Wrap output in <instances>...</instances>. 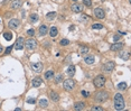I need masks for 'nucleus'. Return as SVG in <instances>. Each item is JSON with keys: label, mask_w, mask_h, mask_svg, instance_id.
Listing matches in <instances>:
<instances>
[{"label": "nucleus", "mask_w": 131, "mask_h": 111, "mask_svg": "<svg viewBox=\"0 0 131 111\" xmlns=\"http://www.w3.org/2000/svg\"><path fill=\"white\" fill-rule=\"evenodd\" d=\"M32 70L36 73H41L43 71V63L42 62H36L32 64Z\"/></svg>", "instance_id": "nucleus-12"}, {"label": "nucleus", "mask_w": 131, "mask_h": 111, "mask_svg": "<svg viewBox=\"0 0 131 111\" xmlns=\"http://www.w3.org/2000/svg\"><path fill=\"white\" fill-rule=\"evenodd\" d=\"M88 47L87 46H80V50H79V52H80V54L81 55H85V54H87L88 53Z\"/></svg>", "instance_id": "nucleus-21"}, {"label": "nucleus", "mask_w": 131, "mask_h": 111, "mask_svg": "<svg viewBox=\"0 0 131 111\" xmlns=\"http://www.w3.org/2000/svg\"><path fill=\"white\" fill-rule=\"evenodd\" d=\"M25 47L27 48L28 51L35 50V48L37 47V42H36V39L29 38V39H27V41H25Z\"/></svg>", "instance_id": "nucleus-5"}, {"label": "nucleus", "mask_w": 131, "mask_h": 111, "mask_svg": "<svg viewBox=\"0 0 131 111\" xmlns=\"http://www.w3.org/2000/svg\"><path fill=\"white\" fill-rule=\"evenodd\" d=\"M119 57L121 59H123V61H128L129 57H130V54H129L128 52H123V53H120L119 54Z\"/></svg>", "instance_id": "nucleus-23"}, {"label": "nucleus", "mask_w": 131, "mask_h": 111, "mask_svg": "<svg viewBox=\"0 0 131 111\" xmlns=\"http://www.w3.org/2000/svg\"><path fill=\"white\" fill-rule=\"evenodd\" d=\"M24 46H25V39H24V37H18L16 41V43H15L14 47L16 51H20L24 48Z\"/></svg>", "instance_id": "nucleus-9"}, {"label": "nucleus", "mask_w": 131, "mask_h": 111, "mask_svg": "<svg viewBox=\"0 0 131 111\" xmlns=\"http://www.w3.org/2000/svg\"><path fill=\"white\" fill-rule=\"evenodd\" d=\"M118 89H119V90H126L127 89V83L126 82H121V83H119L118 84Z\"/></svg>", "instance_id": "nucleus-29"}, {"label": "nucleus", "mask_w": 131, "mask_h": 111, "mask_svg": "<svg viewBox=\"0 0 131 111\" xmlns=\"http://www.w3.org/2000/svg\"><path fill=\"white\" fill-rule=\"evenodd\" d=\"M48 33H49V36L54 38V37H56L57 35H58V29H57L55 26H52V27H50V29L48 30Z\"/></svg>", "instance_id": "nucleus-15"}, {"label": "nucleus", "mask_w": 131, "mask_h": 111, "mask_svg": "<svg viewBox=\"0 0 131 111\" xmlns=\"http://www.w3.org/2000/svg\"><path fill=\"white\" fill-rule=\"evenodd\" d=\"M27 35H29L30 37L34 36V35H35V30H34V29H28V30H27Z\"/></svg>", "instance_id": "nucleus-35"}, {"label": "nucleus", "mask_w": 131, "mask_h": 111, "mask_svg": "<svg viewBox=\"0 0 131 111\" xmlns=\"http://www.w3.org/2000/svg\"><path fill=\"white\" fill-rule=\"evenodd\" d=\"M93 14H94V16L96 17V18H99V19L105 18V12H104L103 8H101V7H96V8H95L94 11H93Z\"/></svg>", "instance_id": "nucleus-8"}, {"label": "nucleus", "mask_w": 131, "mask_h": 111, "mask_svg": "<svg viewBox=\"0 0 131 111\" xmlns=\"http://www.w3.org/2000/svg\"><path fill=\"white\" fill-rule=\"evenodd\" d=\"M62 81H63V75H62V74H57L56 76H55V83L59 84Z\"/></svg>", "instance_id": "nucleus-28"}, {"label": "nucleus", "mask_w": 131, "mask_h": 111, "mask_svg": "<svg viewBox=\"0 0 131 111\" xmlns=\"http://www.w3.org/2000/svg\"><path fill=\"white\" fill-rule=\"evenodd\" d=\"M57 14L55 11H52V12H48L47 15H46V19H47L48 21H53L55 18H56Z\"/></svg>", "instance_id": "nucleus-20"}, {"label": "nucleus", "mask_w": 131, "mask_h": 111, "mask_svg": "<svg viewBox=\"0 0 131 111\" xmlns=\"http://www.w3.org/2000/svg\"><path fill=\"white\" fill-rule=\"evenodd\" d=\"M26 102L29 103V104H35V103H36V99H35V98H28Z\"/></svg>", "instance_id": "nucleus-33"}, {"label": "nucleus", "mask_w": 131, "mask_h": 111, "mask_svg": "<svg viewBox=\"0 0 131 111\" xmlns=\"http://www.w3.org/2000/svg\"><path fill=\"white\" fill-rule=\"evenodd\" d=\"M3 37H5L6 41H11V38H12V34H11L10 32H6V33H3Z\"/></svg>", "instance_id": "nucleus-27"}, {"label": "nucleus", "mask_w": 131, "mask_h": 111, "mask_svg": "<svg viewBox=\"0 0 131 111\" xmlns=\"http://www.w3.org/2000/svg\"><path fill=\"white\" fill-rule=\"evenodd\" d=\"M63 86H64V89H65L66 91H72L73 89H74V86H75V82H74V80L73 79H67V80H65L64 81V83H63Z\"/></svg>", "instance_id": "nucleus-6"}, {"label": "nucleus", "mask_w": 131, "mask_h": 111, "mask_svg": "<svg viewBox=\"0 0 131 111\" xmlns=\"http://www.w3.org/2000/svg\"><path fill=\"white\" fill-rule=\"evenodd\" d=\"M0 53H2V46L0 45Z\"/></svg>", "instance_id": "nucleus-40"}, {"label": "nucleus", "mask_w": 131, "mask_h": 111, "mask_svg": "<svg viewBox=\"0 0 131 111\" xmlns=\"http://www.w3.org/2000/svg\"><path fill=\"white\" fill-rule=\"evenodd\" d=\"M123 47H124V44L122 43V42H115L114 44L111 45L110 50L112 51V52H119V51H121Z\"/></svg>", "instance_id": "nucleus-11"}, {"label": "nucleus", "mask_w": 131, "mask_h": 111, "mask_svg": "<svg viewBox=\"0 0 131 111\" xmlns=\"http://www.w3.org/2000/svg\"><path fill=\"white\" fill-rule=\"evenodd\" d=\"M53 77H54V71L53 70H49V71H47V72L45 73V79L46 80L49 81V80H52Z\"/></svg>", "instance_id": "nucleus-22"}, {"label": "nucleus", "mask_w": 131, "mask_h": 111, "mask_svg": "<svg viewBox=\"0 0 131 111\" xmlns=\"http://www.w3.org/2000/svg\"><path fill=\"white\" fill-rule=\"evenodd\" d=\"M83 5H81V3L79 2H74L72 6H71V10H72L74 14H81L82 11H83Z\"/></svg>", "instance_id": "nucleus-7"}, {"label": "nucleus", "mask_w": 131, "mask_h": 111, "mask_svg": "<svg viewBox=\"0 0 131 111\" xmlns=\"http://www.w3.org/2000/svg\"><path fill=\"white\" fill-rule=\"evenodd\" d=\"M113 39H114V42H118L120 39V36H119V35H115V36L113 37Z\"/></svg>", "instance_id": "nucleus-39"}, {"label": "nucleus", "mask_w": 131, "mask_h": 111, "mask_svg": "<svg viewBox=\"0 0 131 111\" xmlns=\"http://www.w3.org/2000/svg\"><path fill=\"white\" fill-rule=\"evenodd\" d=\"M105 81H106L105 76L102 75V74H100V75H97L94 80H93V84H94L95 88L101 89V88H103V86L105 85Z\"/></svg>", "instance_id": "nucleus-3"}, {"label": "nucleus", "mask_w": 131, "mask_h": 111, "mask_svg": "<svg viewBox=\"0 0 131 111\" xmlns=\"http://www.w3.org/2000/svg\"><path fill=\"white\" fill-rule=\"evenodd\" d=\"M19 26H20V20H19V19H16V18L10 19L9 23H8V27H9L10 29H17Z\"/></svg>", "instance_id": "nucleus-10"}, {"label": "nucleus", "mask_w": 131, "mask_h": 111, "mask_svg": "<svg viewBox=\"0 0 131 111\" xmlns=\"http://www.w3.org/2000/svg\"><path fill=\"white\" fill-rule=\"evenodd\" d=\"M82 95H83V97H86V98H87L88 95H90V93L86 92V91H82Z\"/></svg>", "instance_id": "nucleus-36"}, {"label": "nucleus", "mask_w": 131, "mask_h": 111, "mask_svg": "<svg viewBox=\"0 0 131 111\" xmlns=\"http://www.w3.org/2000/svg\"><path fill=\"white\" fill-rule=\"evenodd\" d=\"M21 5H23L21 0H12L11 3H10V8H11L12 10H17L21 7Z\"/></svg>", "instance_id": "nucleus-13"}, {"label": "nucleus", "mask_w": 131, "mask_h": 111, "mask_svg": "<svg viewBox=\"0 0 131 111\" xmlns=\"http://www.w3.org/2000/svg\"><path fill=\"white\" fill-rule=\"evenodd\" d=\"M83 6H85V7H91V6H92V0H83Z\"/></svg>", "instance_id": "nucleus-32"}, {"label": "nucleus", "mask_w": 131, "mask_h": 111, "mask_svg": "<svg viewBox=\"0 0 131 111\" xmlns=\"http://www.w3.org/2000/svg\"><path fill=\"white\" fill-rule=\"evenodd\" d=\"M95 61L94 56H92V55H87V56L84 57V62H85V64H87V65H91V64H93Z\"/></svg>", "instance_id": "nucleus-16"}, {"label": "nucleus", "mask_w": 131, "mask_h": 111, "mask_svg": "<svg viewBox=\"0 0 131 111\" xmlns=\"http://www.w3.org/2000/svg\"><path fill=\"white\" fill-rule=\"evenodd\" d=\"M91 110H92V111H103V108L95 106V107H92V108H91Z\"/></svg>", "instance_id": "nucleus-34"}, {"label": "nucleus", "mask_w": 131, "mask_h": 111, "mask_svg": "<svg viewBox=\"0 0 131 111\" xmlns=\"http://www.w3.org/2000/svg\"><path fill=\"white\" fill-rule=\"evenodd\" d=\"M49 97H50V99H52V101H54V102H58V100H59V95H58V93H57V92H55V91H50Z\"/></svg>", "instance_id": "nucleus-18"}, {"label": "nucleus", "mask_w": 131, "mask_h": 111, "mask_svg": "<svg viewBox=\"0 0 131 111\" xmlns=\"http://www.w3.org/2000/svg\"><path fill=\"white\" fill-rule=\"evenodd\" d=\"M66 72H67V74L70 75L71 77H72L73 75L75 74V67H74L73 65H70V66L67 67V71H66Z\"/></svg>", "instance_id": "nucleus-25"}, {"label": "nucleus", "mask_w": 131, "mask_h": 111, "mask_svg": "<svg viewBox=\"0 0 131 111\" xmlns=\"http://www.w3.org/2000/svg\"><path fill=\"white\" fill-rule=\"evenodd\" d=\"M32 84H33L34 88H38V86L42 85V79H41V77H38V76L35 77V79H33Z\"/></svg>", "instance_id": "nucleus-17"}, {"label": "nucleus", "mask_w": 131, "mask_h": 111, "mask_svg": "<svg viewBox=\"0 0 131 111\" xmlns=\"http://www.w3.org/2000/svg\"><path fill=\"white\" fill-rule=\"evenodd\" d=\"M87 17L88 16H86V15H82V20H84V21H85V20H87Z\"/></svg>", "instance_id": "nucleus-38"}, {"label": "nucleus", "mask_w": 131, "mask_h": 111, "mask_svg": "<svg viewBox=\"0 0 131 111\" xmlns=\"http://www.w3.org/2000/svg\"><path fill=\"white\" fill-rule=\"evenodd\" d=\"M85 108V103L84 102H76V103L74 104V110H79V111H81V110H83V109Z\"/></svg>", "instance_id": "nucleus-19"}, {"label": "nucleus", "mask_w": 131, "mask_h": 111, "mask_svg": "<svg viewBox=\"0 0 131 111\" xmlns=\"http://www.w3.org/2000/svg\"><path fill=\"white\" fill-rule=\"evenodd\" d=\"M109 99V93L105 91H99L94 94V100L97 103H103Z\"/></svg>", "instance_id": "nucleus-2"}, {"label": "nucleus", "mask_w": 131, "mask_h": 111, "mask_svg": "<svg viewBox=\"0 0 131 111\" xmlns=\"http://www.w3.org/2000/svg\"><path fill=\"white\" fill-rule=\"evenodd\" d=\"M72 1H74V2H77V1H79V0H72Z\"/></svg>", "instance_id": "nucleus-41"}, {"label": "nucleus", "mask_w": 131, "mask_h": 111, "mask_svg": "<svg viewBox=\"0 0 131 111\" xmlns=\"http://www.w3.org/2000/svg\"><path fill=\"white\" fill-rule=\"evenodd\" d=\"M11 50H12V46H9V47L6 50V54H9V53L11 52Z\"/></svg>", "instance_id": "nucleus-37"}, {"label": "nucleus", "mask_w": 131, "mask_h": 111, "mask_svg": "<svg viewBox=\"0 0 131 111\" xmlns=\"http://www.w3.org/2000/svg\"><path fill=\"white\" fill-rule=\"evenodd\" d=\"M92 28L93 29H102V28H103V25H102V24H93Z\"/></svg>", "instance_id": "nucleus-31"}, {"label": "nucleus", "mask_w": 131, "mask_h": 111, "mask_svg": "<svg viewBox=\"0 0 131 111\" xmlns=\"http://www.w3.org/2000/svg\"><path fill=\"white\" fill-rule=\"evenodd\" d=\"M59 44H61L62 46H67L68 44H70V41H68V39H66V38H63V39H61V41H59Z\"/></svg>", "instance_id": "nucleus-30"}, {"label": "nucleus", "mask_w": 131, "mask_h": 111, "mask_svg": "<svg viewBox=\"0 0 131 111\" xmlns=\"http://www.w3.org/2000/svg\"><path fill=\"white\" fill-rule=\"evenodd\" d=\"M29 21L32 24L37 23V21H38V15H37V14H32L29 16Z\"/></svg>", "instance_id": "nucleus-24"}, {"label": "nucleus", "mask_w": 131, "mask_h": 111, "mask_svg": "<svg viewBox=\"0 0 131 111\" xmlns=\"http://www.w3.org/2000/svg\"><path fill=\"white\" fill-rule=\"evenodd\" d=\"M114 66H115V64H114V62H112V61H109V62H105V63L102 65V72H104V73H111L113 70H114Z\"/></svg>", "instance_id": "nucleus-4"}, {"label": "nucleus", "mask_w": 131, "mask_h": 111, "mask_svg": "<svg viewBox=\"0 0 131 111\" xmlns=\"http://www.w3.org/2000/svg\"><path fill=\"white\" fill-rule=\"evenodd\" d=\"M39 107H41V108H43V109L47 108V107H48L47 100H45V99H41V100H39Z\"/></svg>", "instance_id": "nucleus-26"}, {"label": "nucleus", "mask_w": 131, "mask_h": 111, "mask_svg": "<svg viewBox=\"0 0 131 111\" xmlns=\"http://www.w3.org/2000/svg\"><path fill=\"white\" fill-rule=\"evenodd\" d=\"M124 108H126V103H124L123 97L121 93H117L114 95V109L118 111H121L124 110Z\"/></svg>", "instance_id": "nucleus-1"}, {"label": "nucleus", "mask_w": 131, "mask_h": 111, "mask_svg": "<svg viewBox=\"0 0 131 111\" xmlns=\"http://www.w3.org/2000/svg\"><path fill=\"white\" fill-rule=\"evenodd\" d=\"M38 32H39V35H41V36H45V35H47V33H48V27L46 25L39 26Z\"/></svg>", "instance_id": "nucleus-14"}]
</instances>
